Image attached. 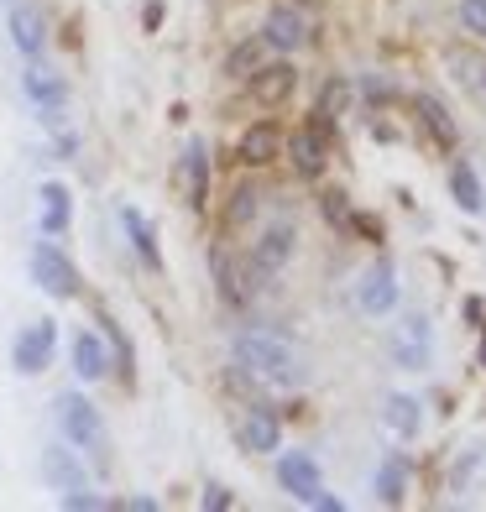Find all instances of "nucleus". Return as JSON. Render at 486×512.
Here are the masks:
<instances>
[{
	"instance_id": "f257e3e1",
	"label": "nucleus",
	"mask_w": 486,
	"mask_h": 512,
	"mask_svg": "<svg viewBox=\"0 0 486 512\" xmlns=\"http://www.w3.org/2000/svg\"><path fill=\"white\" fill-rule=\"evenodd\" d=\"M236 361L251 371V377H262L272 387H298L304 382V366H298L293 345L277 340L272 330H241L236 335Z\"/></svg>"
},
{
	"instance_id": "2eb2a0df",
	"label": "nucleus",
	"mask_w": 486,
	"mask_h": 512,
	"mask_svg": "<svg viewBox=\"0 0 486 512\" xmlns=\"http://www.w3.org/2000/svg\"><path fill=\"white\" fill-rule=\"evenodd\" d=\"M241 162L246 168H267V162H277V152H283V131H277V121H251L241 131Z\"/></svg>"
},
{
	"instance_id": "4468645a",
	"label": "nucleus",
	"mask_w": 486,
	"mask_h": 512,
	"mask_svg": "<svg viewBox=\"0 0 486 512\" xmlns=\"http://www.w3.org/2000/svg\"><path fill=\"white\" fill-rule=\"evenodd\" d=\"M37 220H42V236H68V225H74V194L63 189V183H42L37 189Z\"/></svg>"
},
{
	"instance_id": "39448f33",
	"label": "nucleus",
	"mask_w": 486,
	"mask_h": 512,
	"mask_svg": "<svg viewBox=\"0 0 486 512\" xmlns=\"http://www.w3.org/2000/svg\"><path fill=\"white\" fill-rule=\"evenodd\" d=\"M21 89H27V100L42 110V121L48 126H58L63 121V105H68V79L63 74H53L48 63H27V74H21Z\"/></svg>"
},
{
	"instance_id": "dca6fc26",
	"label": "nucleus",
	"mask_w": 486,
	"mask_h": 512,
	"mask_svg": "<svg viewBox=\"0 0 486 512\" xmlns=\"http://www.w3.org/2000/svg\"><path fill=\"white\" fill-rule=\"evenodd\" d=\"M121 225H126V241H131V251L142 256V262H147L152 272H162V251H157V230H152V220H147L136 204H121Z\"/></svg>"
},
{
	"instance_id": "a211bd4d",
	"label": "nucleus",
	"mask_w": 486,
	"mask_h": 512,
	"mask_svg": "<svg viewBox=\"0 0 486 512\" xmlns=\"http://www.w3.org/2000/svg\"><path fill=\"white\" fill-rule=\"evenodd\" d=\"M11 42L21 58H42V48H48V27H42V16L32 6H16L11 0Z\"/></svg>"
},
{
	"instance_id": "412c9836",
	"label": "nucleus",
	"mask_w": 486,
	"mask_h": 512,
	"mask_svg": "<svg viewBox=\"0 0 486 512\" xmlns=\"http://www.w3.org/2000/svg\"><path fill=\"white\" fill-rule=\"evenodd\" d=\"M413 105H419V121L429 126V142H434L439 152H450V147H455V121H450V110L439 105L434 95H419Z\"/></svg>"
},
{
	"instance_id": "ddd939ff",
	"label": "nucleus",
	"mask_w": 486,
	"mask_h": 512,
	"mask_svg": "<svg viewBox=\"0 0 486 512\" xmlns=\"http://www.w3.org/2000/svg\"><path fill=\"white\" fill-rule=\"evenodd\" d=\"M178 178H183V204H194V209L210 204V152H204V142H189V147H183Z\"/></svg>"
},
{
	"instance_id": "58836bf2",
	"label": "nucleus",
	"mask_w": 486,
	"mask_h": 512,
	"mask_svg": "<svg viewBox=\"0 0 486 512\" xmlns=\"http://www.w3.org/2000/svg\"><path fill=\"white\" fill-rule=\"evenodd\" d=\"M6 6H11V0H6Z\"/></svg>"
},
{
	"instance_id": "f8f14e48",
	"label": "nucleus",
	"mask_w": 486,
	"mask_h": 512,
	"mask_svg": "<svg viewBox=\"0 0 486 512\" xmlns=\"http://www.w3.org/2000/svg\"><path fill=\"white\" fill-rule=\"evenodd\" d=\"M236 434H241V450L251 455H277V445H283V424H277L272 408H246Z\"/></svg>"
},
{
	"instance_id": "7ed1b4c3",
	"label": "nucleus",
	"mask_w": 486,
	"mask_h": 512,
	"mask_svg": "<svg viewBox=\"0 0 486 512\" xmlns=\"http://www.w3.org/2000/svg\"><path fill=\"white\" fill-rule=\"evenodd\" d=\"M32 283L48 298H79V267L58 251V241H37L32 246Z\"/></svg>"
},
{
	"instance_id": "6e6552de",
	"label": "nucleus",
	"mask_w": 486,
	"mask_h": 512,
	"mask_svg": "<svg viewBox=\"0 0 486 512\" xmlns=\"http://www.w3.org/2000/svg\"><path fill=\"white\" fill-rule=\"evenodd\" d=\"M246 84H251V100H257L262 110H277L288 95H293V84H298V68L288 63V58H277V63H257L246 74Z\"/></svg>"
},
{
	"instance_id": "cd10ccee",
	"label": "nucleus",
	"mask_w": 486,
	"mask_h": 512,
	"mask_svg": "<svg viewBox=\"0 0 486 512\" xmlns=\"http://www.w3.org/2000/svg\"><path fill=\"white\" fill-rule=\"evenodd\" d=\"M257 63H262V42H241V48L225 58V74H230V79H246Z\"/></svg>"
},
{
	"instance_id": "72a5a7b5",
	"label": "nucleus",
	"mask_w": 486,
	"mask_h": 512,
	"mask_svg": "<svg viewBox=\"0 0 486 512\" xmlns=\"http://www.w3.org/2000/svg\"><path fill=\"white\" fill-rule=\"evenodd\" d=\"M53 152H58V157H74V152H79V142H74L68 131H58V136H53Z\"/></svg>"
},
{
	"instance_id": "5701e85b",
	"label": "nucleus",
	"mask_w": 486,
	"mask_h": 512,
	"mask_svg": "<svg viewBox=\"0 0 486 512\" xmlns=\"http://www.w3.org/2000/svg\"><path fill=\"white\" fill-rule=\"evenodd\" d=\"M293 256V225H267L262 241H257V267L262 272H277Z\"/></svg>"
},
{
	"instance_id": "473e14b6",
	"label": "nucleus",
	"mask_w": 486,
	"mask_h": 512,
	"mask_svg": "<svg viewBox=\"0 0 486 512\" xmlns=\"http://www.w3.org/2000/svg\"><path fill=\"white\" fill-rule=\"evenodd\" d=\"M199 502H204V512H230V507H236V497H230L225 486H204Z\"/></svg>"
},
{
	"instance_id": "9b49d317",
	"label": "nucleus",
	"mask_w": 486,
	"mask_h": 512,
	"mask_svg": "<svg viewBox=\"0 0 486 512\" xmlns=\"http://www.w3.org/2000/svg\"><path fill=\"white\" fill-rule=\"evenodd\" d=\"M277 481H283V492H293L298 502H314L324 492V481H319V465L314 455L304 450H288V455H277Z\"/></svg>"
},
{
	"instance_id": "aec40b11",
	"label": "nucleus",
	"mask_w": 486,
	"mask_h": 512,
	"mask_svg": "<svg viewBox=\"0 0 486 512\" xmlns=\"http://www.w3.org/2000/svg\"><path fill=\"white\" fill-rule=\"evenodd\" d=\"M377 497H382V507H403V497H408V460H403V450H392V455L382 460Z\"/></svg>"
},
{
	"instance_id": "c85d7f7f",
	"label": "nucleus",
	"mask_w": 486,
	"mask_h": 512,
	"mask_svg": "<svg viewBox=\"0 0 486 512\" xmlns=\"http://www.w3.org/2000/svg\"><path fill=\"white\" fill-rule=\"evenodd\" d=\"M251 215H257V189H251V183H241V189L230 194V209H225V220H230V225H246Z\"/></svg>"
},
{
	"instance_id": "1a4fd4ad",
	"label": "nucleus",
	"mask_w": 486,
	"mask_h": 512,
	"mask_svg": "<svg viewBox=\"0 0 486 512\" xmlns=\"http://www.w3.org/2000/svg\"><path fill=\"white\" fill-rule=\"evenodd\" d=\"M356 304H361V314H392V309H398V272H392L387 256H382L372 272H361Z\"/></svg>"
},
{
	"instance_id": "423d86ee",
	"label": "nucleus",
	"mask_w": 486,
	"mask_h": 512,
	"mask_svg": "<svg viewBox=\"0 0 486 512\" xmlns=\"http://www.w3.org/2000/svg\"><path fill=\"white\" fill-rule=\"evenodd\" d=\"M392 356H398L403 371H429V361H434V330H429L424 314H403L398 335H392Z\"/></svg>"
},
{
	"instance_id": "f704fd0d",
	"label": "nucleus",
	"mask_w": 486,
	"mask_h": 512,
	"mask_svg": "<svg viewBox=\"0 0 486 512\" xmlns=\"http://www.w3.org/2000/svg\"><path fill=\"white\" fill-rule=\"evenodd\" d=\"M142 27H147V32H157V27H162V6H157V0L142 11Z\"/></svg>"
},
{
	"instance_id": "7c9ffc66",
	"label": "nucleus",
	"mask_w": 486,
	"mask_h": 512,
	"mask_svg": "<svg viewBox=\"0 0 486 512\" xmlns=\"http://www.w3.org/2000/svg\"><path fill=\"white\" fill-rule=\"evenodd\" d=\"M68 512H105L110 507V497H95V492H84V486H74V492H63L58 497Z\"/></svg>"
},
{
	"instance_id": "9d476101",
	"label": "nucleus",
	"mask_w": 486,
	"mask_h": 512,
	"mask_svg": "<svg viewBox=\"0 0 486 512\" xmlns=\"http://www.w3.org/2000/svg\"><path fill=\"white\" fill-rule=\"evenodd\" d=\"M262 42L272 53H298L309 42V27H304V16H298L293 6H283V0H277V6L267 11V21H262Z\"/></svg>"
},
{
	"instance_id": "4c0bfd02",
	"label": "nucleus",
	"mask_w": 486,
	"mask_h": 512,
	"mask_svg": "<svg viewBox=\"0 0 486 512\" xmlns=\"http://www.w3.org/2000/svg\"><path fill=\"white\" fill-rule=\"evenodd\" d=\"M476 74H481V84H486V63H481V68H476Z\"/></svg>"
},
{
	"instance_id": "2f4dec72",
	"label": "nucleus",
	"mask_w": 486,
	"mask_h": 512,
	"mask_svg": "<svg viewBox=\"0 0 486 512\" xmlns=\"http://www.w3.org/2000/svg\"><path fill=\"white\" fill-rule=\"evenodd\" d=\"M324 220H330V225H345V220H351V204H345V189H324Z\"/></svg>"
},
{
	"instance_id": "a878e982",
	"label": "nucleus",
	"mask_w": 486,
	"mask_h": 512,
	"mask_svg": "<svg viewBox=\"0 0 486 512\" xmlns=\"http://www.w3.org/2000/svg\"><path fill=\"white\" fill-rule=\"evenodd\" d=\"M345 105H351V84L330 79V84H324V95H319V105H314V126H335L345 115Z\"/></svg>"
},
{
	"instance_id": "20e7f679",
	"label": "nucleus",
	"mask_w": 486,
	"mask_h": 512,
	"mask_svg": "<svg viewBox=\"0 0 486 512\" xmlns=\"http://www.w3.org/2000/svg\"><path fill=\"white\" fill-rule=\"evenodd\" d=\"M53 351H58V324L37 319V324H27V330L11 340V366L21 371V377H42V371L53 366Z\"/></svg>"
},
{
	"instance_id": "f3484780",
	"label": "nucleus",
	"mask_w": 486,
	"mask_h": 512,
	"mask_svg": "<svg viewBox=\"0 0 486 512\" xmlns=\"http://www.w3.org/2000/svg\"><path fill=\"white\" fill-rule=\"evenodd\" d=\"M105 371H110V345L95 330H79L74 335V377L79 382H100Z\"/></svg>"
},
{
	"instance_id": "6ab92c4d",
	"label": "nucleus",
	"mask_w": 486,
	"mask_h": 512,
	"mask_svg": "<svg viewBox=\"0 0 486 512\" xmlns=\"http://www.w3.org/2000/svg\"><path fill=\"white\" fill-rule=\"evenodd\" d=\"M42 476H48L53 492H74V486H84V465L74 450L53 445V450H42Z\"/></svg>"
},
{
	"instance_id": "c756f323",
	"label": "nucleus",
	"mask_w": 486,
	"mask_h": 512,
	"mask_svg": "<svg viewBox=\"0 0 486 512\" xmlns=\"http://www.w3.org/2000/svg\"><path fill=\"white\" fill-rule=\"evenodd\" d=\"M460 27L486 42V0H460Z\"/></svg>"
},
{
	"instance_id": "bb28decb",
	"label": "nucleus",
	"mask_w": 486,
	"mask_h": 512,
	"mask_svg": "<svg viewBox=\"0 0 486 512\" xmlns=\"http://www.w3.org/2000/svg\"><path fill=\"white\" fill-rule=\"evenodd\" d=\"M105 324V340H110V351H115V371H121V382H136V356H131V340L121 335V324L115 319H100Z\"/></svg>"
},
{
	"instance_id": "e433bc0d",
	"label": "nucleus",
	"mask_w": 486,
	"mask_h": 512,
	"mask_svg": "<svg viewBox=\"0 0 486 512\" xmlns=\"http://www.w3.org/2000/svg\"><path fill=\"white\" fill-rule=\"evenodd\" d=\"M481 366H486V335H481Z\"/></svg>"
},
{
	"instance_id": "f03ea898",
	"label": "nucleus",
	"mask_w": 486,
	"mask_h": 512,
	"mask_svg": "<svg viewBox=\"0 0 486 512\" xmlns=\"http://www.w3.org/2000/svg\"><path fill=\"white\" fill-rule=\"evenodd\" d=\"M58 429L74 450L105 460V424H100V408L84 398V392H63L58 398Z\"/></svg>"
},
{
	"instance_id": "b1692460",
	"label": "nucleus",
	"mask_w": 486,
	"mask_h": 512,
	"mask_svg": "<svg viewBox=\"0 0 486 512\" xmlns=\"http://www.w3.org/2000/svg\"><path fill=\"white\" fill-rule=\"evenodd\" d=\"M382 418H387V429H392V434H403V439H413V434H419V424H424L419 398H403V392H392V398H387Z\"/></svg>"
},
{
	"instance_id": "393cba45",
	"label": "nucleus",
	"mask_w": 486,
	"mask_h": 512,
	"mask_svg": "<svg viewBox=\"0 0 486 512\" xmlns=\"http://www.w3.org/2000/svg\"><path fill=\"white\" fill-rule=\"evenodd\" d=\"M215 283H220V298H225L230 309H246L251 288H246V277L230 267V251H215Z\"/></svg>"
},
{
	"instance_id": "0eeeda50",
	"label": "nucleus",
	"mask_w": 486,
	"mask_h": 512,
	"mask_svg": "<svg viewBox=\"0 0 486 512\" xmlns=\"http://www.w3.org/2000/svg\"><path fill=\"white\" fill-rule=\"evenodd\" d=\"M283 152L293 162V173L298 178H319L324 173V162H330V142H324V126H298L293 136H283Z\"/></svg>"
},
{
	"instance_id": "4be33fe9",
	"label": "nucleus",
	"mask_w": 486,
	"mask_h": 512,
	"mask_svg": "<svg viewBox=\"0 0 486 512\" xmlns=\"http://www.w3.org/2000/svg\"><path fill=\"white\" fill-rule=\"evenodd\" d=\"M450 194H455V204L466 209V215H481V209H486V189H481V178H476L471 162H455V168H450Z\"/></svg>"
},
{
	"instance_id": "c9c22d12",
	"label": "nucleus",
	"mask_w": 486,
	"mask_h": 512,
	"mask_svg": "<svg viewBox=\"0 0 486 512\" xmlns=\"http://www.w3.org/2000/svg\"><path fill=\"white\" fill-rule=\"evenodd\" d=\"M309 507H319V512H340V497H330V492H319Z\"/></svg>"
}]
</instances>
